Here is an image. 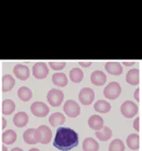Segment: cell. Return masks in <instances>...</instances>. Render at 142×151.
<instances>
[{"instance_id": "cell-26", "label": "cell", "mask_w": 142, "mask_h": 151, "mask_svg": "<svg viewBox=\"0 0 142 151\" xmlns=\"http://www.w3.org/2000/svg\"><path fill=\"white\" fill-rule=\"evenodd\" d=\"M83 76H84L83 71L77 67L71 69L69 72V77L71 81L74 83H80L83 80Z\"/></svg>"}, {"instance_id": "cell-20", "label": "cell", "mask_w": 142, "mask_h": 151, "mask_svg": "<svg viewBox=\"0 0 142 151\" xmlns=\"http://www.w3.org/2000/svg\"><path fill=\"white\" fill-rule=\"evenodd\" d=\"M52 82L55 86L59 87H64L68 83V79L65 73L62 72H56L52 76Z\"/></svg>"}, {"instance_id": "cell-28", "label": "cell", "mask_w": 142, "mask_h": 151, "mask_svg": "<svg viewBox=\"0 0 142 151\" xmlns=\"http://www.w3.org/2000/svg\"><path fill=\"white\" fill-rule=\"evenodd\" d=\"M125 146L124 142L120 139H115L109 145V151H125Z\"/></svg>"}, {"instance_id": "cell-33", "label": "cell", "mask_w": 142, "mask_h": 151, "mask_svg": "<svg viewBox=\"0 0 142 151\" xmlns=\"http://www.w3.org/2000/svg\"><path fill=\"white\" fill-rule=\"evenodd\" d=\"M136 64L135 61H124L123 62V65H125V66H132Z\"/></svg>"}, {"instance_id": "cell-2", "label": "cell", "mask_w": 142, "mask_h": 151, "mask_svg": "<svg viewBox=\"0 0 142 151\" xmlns=\"http://www.w3.org/2000/svg\"><path fill=\"white\" fill-rule=\"evenodd\" d=\"M122 88L117 81H111L105 86L104 90V97L109 100H115L120 97Z\"/></svg>"}, {"instance_id": "cell-8", "label": "cell", "mask_w": 142, "mask_h": 151, "mask_svg": "<svg viewBox=\"0 0 142 151\" xmlns=\"http://www.w3.org/2000/svg\"><path fill=\"white\" fill-rule=\"evenodd\" d=\"M32 73L35 78L41 80L45 79L49 74V68L45 62H37L33 65Z\"/></svg>"}, {"instance_id": "cell-30", "label": "cell", "mask_w": 142, "mask_h": 151, "mask_svg": "<svg viewBox=\"0 0 142 151\" xmlns=\"http://www.w3.org/2000/svg\"><path fill=\"white\" fill-rule=\"evenodd\" d=\"M134 97L136 101H138V103H141V87H138L136 89V91L134 92Z\"/></svg>"}, {"instance_id": "cell-16", "label": "cell", "mask_w": 142, "mask_h": 151, "mask_svg": "<svg viewBox=\"0 0 142 151\" xmlns=\"http://www.w3.org/2000/svg\"><path fill=\"white\" fill-rule=\"evenodd\" d=\"M140 70L131 69L126 74V82L131 86H137L140 83Z\"/></svg>"}, {"instance_id": "cell-23", "label": "cell", "mask_w": 142, "mask_h": 151, "mask_svg": "<svg viewBox=\"0 0 142 151\" xmlns=\"http://www.w3.org/2000/svg\"><path fill=\"white\" fill-rule=\"evenodd\" d=\"M95 135L100 141H108L113 136V132L108 126H104L101 129L96 131Z\"/></svg>"}, {"instance_id": "cell-37", "label": "cell", "mask_w": 142, "mask_h": 151, "mask_svg": "<svg viewBox=\"0 0 142 151\" xmlns=\"http://www.w3.org/2000/svg\"><path fill=\"white\" fill-rule=\"evenodd\" d=\"M29 151H40L39 149H37V148H32V149H30Z\"/></svg>"}, {"instance_id": "cell-11", "label": "cell", "mask_w": 142, "mask_h": 151, "mask_svg": "<svg viewBox=\"0 0 142 151\" xmlns=\"http://www.w3.org/2000/svg\"><path fill=\"white\" fill-rule=\"evenodd\" d=\"M90 81L94 86H104V84L106 83V81H107V76L105 75V73L103 70H94L93 73L91 74Z\"/></svg>"}, {"instance_id": "cell-29", "label": "cell", "mask_w": 142, "mask_h": 151, "mask_svg": "<svg viewBox=\"0 0 142 151\" xmlns=\"http://www.w3.org/2000/svg\"><path fill=\"white\" fill-rule=\"evenodd\" d=\"M66 62L65 61H50V67L54 70H61L65 68Z\"/></svg>"}, {"instance_id": "cell-34", "label": "cell", "mask_w": 142, "mask_h": 151, "mask_svg": "<svg viewBox=\"0 0 142 151\" xmlns=\"http://www.w3.org/2000/svg\"><path fill=\"white\" fill-rule=\"evenodd\" d=\"M7 127V120L4 118H2V129L4 130Z\"/></svg>"}, {"instance_id": "cell-22", "label": "cell", "mask_w": 142, "mask_h": 151, "mask_svg": "<svg viewBox=\"0 0 142 151\" xmlns=\"http://www.w3.org/2000/svg\"><path fill=\"white\" fill-rule=\"evenodd\" d=\"M66 122V118L64 114L61 113L56 112V113H52L49 118V123L52 127H57L64 124Z\"/></svg>"}, {"instance_id": "cell-27", "label": "cell", "mask_w": 142, "mask_h": 151, "mask_svg": "<svg viewBox=\"0 0 142 151\" xmlns=\"http://www.w3.org/2000/svg\"><path fill=\"white\" fill-rule=\"evenodd\" d=\"M33 96L32 91L27 86H21L18 90V97L23 102H28Z\"/></svg>"}, {"instance_id": "cell-21", "label": "cell", "mask_w": 142, "mask_h": 151, "mask_svg": "<svg viewBox=\"0 0 142 151\" xmlns=\"http://www.w3.org/2000/svg\"><path fill=\"white\" fill-rule=\"evenodd\" d=\"M126 145L131 150L140 149V136L136 134H130L126 139Z\"/></svg>"}, {"instance_id": "cell-14", "label": "cell", "mask_w": 142, "mask_h": 151, "mask_svg": "<svg viewBox=\"0 0 142 151\" xmlns=\"http://www.w3.org/2000/svg\"><path fill=\"white\" fill-rule=\"evenodd\" d=\"M105 70L113 76H120L123 73V67L120 62L109 61L105 64Z\"/></svg>"}, {"instance_id": "cell-10", "label": "cell", "mask_w": 142, "mask_h": 151, "mask_svg": "<svg viewBox=\"0 0 142 151\" xmlns=\"http://www.w3.org/2000/svg\"><path fill=\"white\" fill-rule=\"evenodd\" d=\"M13 72L17 78L19 79L20 81H26L30 77V69L27 65H22V64H17L14 65Z\"/></svg>"}, {"instance_id": "cell-35", "label": "cell", "mask_w": 142, "mask_h": 151, "mask_svg": "<svg viewBox=\"0 0 142 151\" xmlns=\"http://www.w3.org/2000/svg\"><path fill=\"white\" fill-rule=\"evenodd\" d=\"M11 151H24L22 150L21 148H19V147H15V148H13Z\"/></svg>"}, {"instance_id": "cell-17", "label": "cell", "mask_w": 142, "mask_h": 151, "mask_svg": "<svg viewBox=\"0 0 142 151\" xmlns=\"http://www.w3.org/2000/svg\"><path fill=\"white\" fill-rule=\"evenodd\" d=\"M15 85L14 78L9 74H5L2 77V91L8 92L11 91Z\"/></svg>"}, {"instance_id": "cell-6", "label": "cell", "mask_w": 142, "mask_h": 151, "mask_svg": "<svg viewBox=\"0 0 142 151\" xmlns=\"http://www.w3.org/2000/svg\"><path fill=\"white\" fill-rule=\"evenodd\" d=\"M30 111L34 116L37 118H44L49 113V107L43 102H34L30 106Z\"/></svg>"}, {"instance_id": "cell-18", "label": "cell", "mask_w": 142, "mask_h": 151, "mask_svg": "<svg viewBox=\"0 0 142 151\" xmlns=\"http://www.w3.org/2000/svg\"><path fill=\"white\" fill-rule=\"evenodd\" d=\"M17 139V134L14 130L8 129L2 134V142L4 145H11Z\"/></svg>"}, {"instance_id": "cell-24", "label": "cell", "mask_w": 142, "mask_h": 151, "mask_svg": "<svg viewBox=\"0 0 142 151\" xmlns=\"http://www.w3.org/2000/svg\"><path fill=\"white\" fill-rule=\"evenodd\" d=\"M94 110L97 113H107L111 110V105L105 100H98L96 103H94Z\"/></svg>"}, {"instance_id": "cell-1", "label": "cell", "mask_w": 142, "mask_h": 151, "mask_svg": "<svg viewBox=\"0 0 142 151\" xmlns=\"http://www.w3.org/2000/svg\"><path fill=\"white\" fill-rule=\"evenodd\" d=\"M78 134L67 127H59L53 141V146L61 151H68L78 145Z\"/></svg>"}, {"instance_id": "cell-36", "label": "cell", "mask_w": 142, "mask_h": 151, "mask_svg": "<svg viewBox=\"0 0 142 151\" xmlns=\"http://www.w3.org/2000/svg\"><path fill=\"white\" fill-rule=\"evenodd\" d=\"M2 151H9L8 150V148H7V146L4 145H3V146H2Z\"/></svg>"}, {"instance_id": "cell-13", "label": "cell", "mask_w": 142, "mask_h": 151, "mask_svg": "<svg viewBox=\"0 0 142 151\" xmlns=\"http://www.w3.org/2000/svg\"><path fill=\"white\" fill-rule=\"evenodd\" d=\"M88 126L90 127L91 129L94 131H98L101 129L104 126V119L101 116H99L98 114H94L92 115L89 119H88Z\"/></svg>"}, {"instance_id": "cell-32", "label": "cell", "mask_w": 142, "mask_h": 151, "mask_svg": "<svg viewBox=\"0 0 142 151\" xmlns=\"http://www.w3.org/2000/svg\"><path fill=\"white\" fill-rule=\"evenodd\" d=\"M79 63V65L82 66V67H89V66H91L92 65V61H79L78 62Z\"/></svg>"}, {"instance_id": "cell-3", "label": "cell", "mask_w": 142, "mask_h": 151, "mask_svg": "<svg viewBox=\"0 0 142 151\" xmlns=\"http://www.w3.org/2000/svg\"><path fill=\"white\" fill-rule=\"evenodd\" d=\"M46 98L51 107L58 108L61 105V103L64 100V93L59 89L53 88L48 92Z\"/></svg>"}, {"instance_id": "cell-12", "label": "cell", "mask_w": 142, "mask_h": 151, "mask_svg": "<svg viewBox=\"0 0 142 151\" xmlns=\"http://www.w3.org/2000/svg\"><path fill=\"white\" fill-rule=\"evenodd\" d=\"M23 139L27 145H34L38 144L39 139L36 129L32 128V129H28L25 130L23 134Z\"/></svg>"}, {"instance_id": "cell-7", "label": "cell", "mask_w": 142, "mask_h": 151, "mask_svg": "<svg viewBox=\"0 0 142 151\" xmlns=\"http://www.w3.org/2000/svg\"><path fill=\"white\" fill-rule=\"evenodd\" d=\"M38 134L39 143L42 145H48L52 139V131L46 125H40L36 129Z\"/></svg>"}, {"instance_id": "cell-19", "label": "cell", "mask_w": 142, "mask_h": 151, "mask_svg": "<svg viewBox=\"0 0 142 151\" xmlns=\"http://www.w3.org/2000/svg\"><path fill=\"white\" fill-rule=\"evenodd\" d=\"M82 150L83 151H98L99 145L94 139L87 137L82 142Z\"/></svg>"}, {"instance_id": "cell-25", "label": "cell", "mask_w": 142, "mask_h": 151, "mask_svg": "<svg viewBox=\"0 0 142 151\" xmlns=\"http://www.w3.org/2000/svg\"><path fill=\"white\" fill-rule=\"evenodd\" d=\"M15 110V103L11 99H4L2 103V113L4 115H10Z\"/></svg>"}, {"instance_id": "cell-4", "label": "cell", "mask_w": 142, "mask_h": 151, "mask_svg": "<svg viewBox=\"0 0 142 151\" xmlns=\"http://www.w3.org/2000/svg\"><path fill=\"white\" fill-rule=\"evenodd\" d=\"M139 111V108L136 103L130 100H126L122 103L120 107V112L126 119L134 118Z\"/></svg>"}, {"instance_id": "cell-15", "label": "cell", "mask_w": 142, "mask_h": 151, "mask_svg": "<svg viewBox=\"0 0 142 151\" xmlns=\"http://www.w3.org/2000/svg\"><path fill=\"white\" fill-rule=\"evenodd\" d=\"M13 122L17 128H24L29 122V115L25 112H19L14 115Z\"/></svg>"}, {"instance_id": "cell-9", "label": "cell", "mask_w": 142, "mask_h": 151, "mask_svg": "<svg viewBox=\"0 0 142 151\" xmlns=\"http://www.w3.org/2000/svg\"><path fill=\"white\" fill-rule=\"evenodd\" d=\"M95 97V93L90 87H83L78 94V99L82 105L87 106L93 103Z\"/></svg>"}, {"instance_id": "cell-31", "label": "cell", "mask_w": 142, "mask_h": 151, "mask_svg": "<svg viewBox=\"0 0 142 151\" xmlns=\"http://www.w3.org/2000/svg\"><path fill=\"white\" fill-rule=\"evenodd\" d=\"M133 127H134V129L136 130L137 132H140V130H141V118L138 117V118H136L134 120Z\"/></svg>"}, {"instance_id": "cell-5", "label": "cell", "mask_w": 142, "mask_h": 151, "mask_svg": "<svg viewBox=\"0 0 142 151\" xmlns=\"http://www.w3.org/2000/svg\"><path fill=\"white\" fill-rule=\"evenodd\" d=\"M64 113L70 118H76L81 113V108L74 100H67L63 106Z\"/></svg>"}]
</instances>
